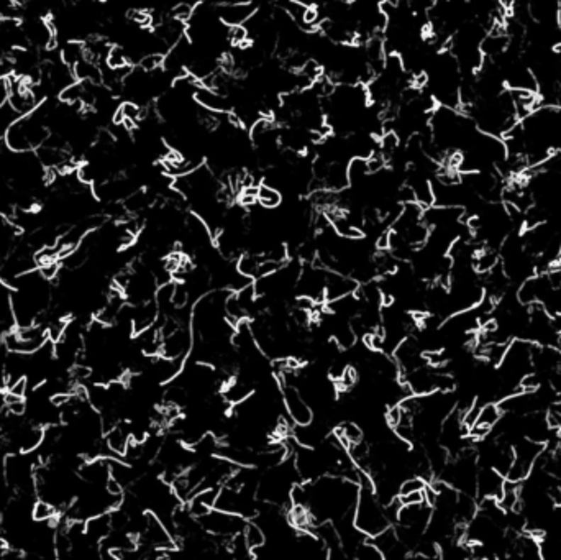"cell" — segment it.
I'll use <instances>...</instances> for the list:
<instances>
[{
	"label": "cell",
	"instance_id": "obj_25",
	"mask_svg": "<svg viewBox=\"0 0 561 560\" xmlns=\"http://www.w3.org/2000/svg\"><path fill=\"white\" fill-rule=\"evenodd\" d=\"M399 500L402 501V505L423 503V501H426V493H423V490L422 491H412V493H409V495L399 496Z\"/></svg>",
	"mask_w": 561,
	"mask_h": 560
},
{
	"label": "cell",
	"instance_id": "obj_29",
	"mask_svg": "<svg viewBox=\"0 0 561 560\" xmlns=\"http://www.w3.org/2000/svg\"><path fill=\"white\" fill-rule=\"evenodd\" d=\"M468 2H470V0H468Z\"/></svg>",
	"mask_w": 561,
	"mask_h": 560
},
{
	"label": "cell",
	"instance_id": "obj_19",
	"mask_svg": "<svg viewBox=\"0 0 561 560\" xmlns=\"http://www.w3.org/2000/svg\"><path fill=\"white\" fill-rule=\"evenodd\" d=\"M501 416H502V411H501L499 405H497V402H487V405H482L479 417L476 422L484 424V426L492 429L497 422L501 421Z\"/></svg>",
	"mask_w": 561,
	"mask_h": 560
},
{
	"label": "cell",
	"instance_id": "obj_28",
	"mask_svg": "<svg viewBox=\"0 0 561 560\" xmlns=\"http://www.w3.org/2000/svg\"><path fill=\"white\" fill-rule=\"evenodd\" d=\"M550 327L555 334H561V311L550 314Z\"/></svg>",
	"mask_w": 561,
	"mask_h": 560
},
{
	"label": "cell",
	"instance_id": "obj_10",
	"mask_svg": "<svg viewBox=\"0 0 561 560\" xmlns=\"http://www.w3.org/2000/svg\"><path fill=\"white\" fill-rule=\"evenodd\" d=\"M220 488H206V490H199L191 496V500L186 503L187 511L191 512L194 517H201L204 515H207L209 511L215 506V501H217Z\"/></svg>",
	"mask_w": 561,
	"mask_h": 560
},
{
	"label": "cell",
	"instance_id": "obj_23",
	"mask_svg": "<svg viewBox=\"0 0 561 560\" xmlns=\"http://www.w3.org/2000/svg\"><path fill=\"white\" fill-rule=\"evenodd\" d=\"M518 385H521L523 388V392H535L540 388V386H542V378H540V375L531 373V371H528V373L522 376L521 381H518Z\"/></svg>",
	"mask_w": 561,
	"mask_h": 560
},
{
	"label": "cell",
	"instance_id": "obj_6",
	"mask_svg": "<svg viewBox=\"0 0 561 560\" xmlns=\"http://www.w3.org/2000/svg\"><path fill=\"white\" fill-rule=\"evenodd\" d=\"M506 476L497 472L492 467H484L478 470V480H476V495L482 498H499L504 486Z\"/></svg>",
	"mask_w": 561,
	"mask_h": 560
},
{
	"label": "cell",
	"instance_id": "obj_21",
	"mask_svg": "<svg viewBox=\"0 0 561 560\" xmlns=\"http://www.w3.org/2000/svg\"><path fill=\"white\" fill-rule=\"evenodd\" d=\"M250 35L248 30H246L245 25H233V27L228 28V41L235 46H243L246 41H248Z\"/></svg>",
	"mask_w": 561,
	"mask_h": 560
},
{
	"label": "cell",
	"instance_id": "obj_9",
	"mask_svg": "<svg viewBox=\"0 0 561 560\" xmlns=\"http://www.w3.org/2000/svg\"><path fill=\"white\" fill-rule=\"evenodd\" d=\"M251 395H253V383L241 378V376H232V378H228L222 390V397L232 406L240 405V402L248 400Z\"/></svg>",
	"mask_w": 561,
	"mask_h": 560
},
{
	"label": "cell",
	"instance_id": "obj_18",
	"mask_svg": "<svg viewBox=\"0 0 561 560\" xmlns=\"http://www.w3.org/2000/svg\"><path fill=\"white\" fill-rule=\"evenodd\" d=\"M56 511L57 507L53 503H50V501L46 500H40L36 501L33 507H31V517H33L36 522L56 521Z\"/></svg>",
	"mask_w": 561,
	"mask_h": 560
},
{
	"label": "cell",
	"instance_id": "obj_7",
	"mask_svg": "<svg viewBox=\"0 0 561 560\" xmlns=\"http://www.w3.org/2000/svg\"><path fill=\"white\" fill-rule=\"evenodd\" d=\"M358 286L360 282L351 278L350 275H343L338 273V271L328 270L327 281H325V302L353 295Z\"/></svg>",
	"mask_w": 561,
	"mask_h": 560
},
{
	"label": "cell",
	"instance_id": "obj_20",
	"mask_svg": "<svg viewBox=\"0 0 561 560\" xmlns=\"http://www.w3.org/2000/svg\"><path fill=\"white\" fill-rule=\"evenodd\" d=\"M426 486H427L426 480L421 478V476H412V478L401 481L399 496L409 495V493H412V491H422V490H426Z\"/></svg>",
	"mask_w": 561,
	"mask_h": 560
},
{
	"label": "cell",
	"instance_id": "obj_17",
	"mask_svg": "<svg viewBox=\"0 0 561 560\" xmlns=\"http://www.w3.org/2000/svg\"><path fill=\"white\" fill-rule=\"evenodd\" d=\"M353 557L356 560H384V556H382L379 547L376 546L371 537H366L365 541L355 549Z\"/></svg>",
	"mask_w": 561,
	"mask_h": 560
},
{
	"label": "cell",
	"instance_id": "obj_13",
	"mask_svg": "<svg viewBox=\"0 0 561 560\" xmlns=\"http://www.w3.org/2000/svg\"><path fill=\"white\" fill-rule=\"evenodd\" d=\"M501 263V255L496 248L486 247L481 248L473 256V270L476 273L487 275L491 270H494Z\"/></svg>",
	"mask_w": 561,
	"mask_h": 560
},
{
	"label": "cell",
	"instance_id": "obj_11",
	"mask_svg": "<svg viewBox=\"0 0 561 560\" xmlns=\"http://www.w3.org/2000/svg\"><path fill=\"white\" fill-rule=\"evenodd\" d=\"M110 532H112L110 511L86 520V537L91 544H101L102 539H106Z\"/></svg>",
	"mask_w": 561,
	"mask_h": 560
},
{
	"label": "cell",
	"instance_id": "obj_27",
	"mask_svg": "<svg viewBox=\"0 0 561 560\" xmlns=\"http://www.w3.org/2000/svg\"><path fill=\"white\" fill-rule=\"evenodd\" d=\"M70 400H71V395H67V392H55V395L50 397V402L56 407H61V406H65Z\"/></svg>",
	"mask_w": 561,
	"mask_h": 560
},
{
	"label": "cell",
	"instance_id": "obj_4",
	"mask_svg": "<svg viewBox=\"0 0 561 560\" xmlns=\"http://www.w3.org/2000/svg\"><path fill=\"white\" fill-rule=\"evenodd\" d=\"M513 449V460L511 468L506 475L507 480L512 481H523L531 476L533 465L537 462L538 455L545 450L543 442L532 441V439H522L521 442H516Z\"/></svg>",
	"mask_w": 561,
	"mask_h": 560
},
{
	"label": "cell",
	"instance_id": "obj_15",
	"mask_svg": "<svg viewBox=\"0 0 561 560\" xmlns=\"http://www.w3.org/2000/svg\"><path fill=\"white\" fill-rule=\"evenodd\" d=\"M258 202L261 204V207L263 209H276L281 206L282 202V194L279 190H276V187H272L270 185H261L258 186Z\"/></svg>",
	"mask_w": 561,
	"mask_h": 560
},
{
	"label": "cell",
	"instance_id": "obj_16",
	"mask_svg": "<svg viewBox=\"0 0 561 560\" xmlns=\"http://www.w3.org/2000/svg\"><path fill=\"white\" fill-rule=\"evenodd\" d=\"M243 536L246 539V544H248V547L251 551H255V549H258L266 544V534L263 531V527H261L258 522L255 521H248L246 522L245 529H243Z\"/></svg>",
	"mask_w": 561,
	"mask_h": 560
},
{
	"label": "cell",
	"instance_id": "obj_5",
	"mask_svg": "<svg viewBox=\"0 0 561 560\" xmlns=\"http://www.w3.org/2000/svg\"><path fill=\"white\" fill-rule=\"evenodd\" d=\"M282 392V405L289 419L294 424H309L313 419V411L309 402L304 400L296 385H279Z\"/></svg>",
	"mask_w": 561,
	"mask_h": 560
},
{
	"label": "cell",
	"instance_id": "obj_1",
	"mask_svg": "<svg viewBox=\"0 0 561 560\" xmlns=\"http://www.w3.org/2000/svg\"><path fill=\"white\" fill-rule=\"evenodd\" d=\"M51 135L40 106L33 112L20 115L5 132L4 141L13 151H36Z\"/></svg>",
	"mask_w": 561,
	"mask_h": 560
},
{
	"label": "cell",
	"instance_id": "obj_22",
	"mask_svg": "<svg viewBox=\"0 0 561 560\" xmlns=\"http://www.w3.org/2000/svg\"><path fill=\"white\" fill-rule=\"evenodd\" d=\"M550 429H561V400L555 401L553 405H550V410L545 416Z\"/></svg>",
	"mask_w": 561,
	"mask_h": 560
},
{
	"label": "cell",
	"instance_id": "obj_24",
	"mask_svg": "<svg viewBox=\"0 0 561 560\" xmlns=\"http://www.w3.org/2000/svg\"><path fill=\"white\" fill-rule=\"evenodd\" d=\"M194 15V7L192 4L189 2H179L174 5V9H172V17L181 20V22H189V20L192 18Z\"/></svg>",
	"mask_w": 561,
	"mask_h": 560
},
{
	"label": "cell",
	"instance_id": "obj_14",
	"mask_svg": "<svg viewBox=\"0 0 561 560\" xmlns=\"http://www.w3.org/2000/svg\"><path fill=\"white\" fill-rule=\"evenodd\" d=\"M476 512H478V503H476L474 496L458 493V500H456V506H455V521L468 525V522L476 516Z\"/></svg>",
	"mask_w": 561,
	"mask_h": 560
},
{
	"label": "cell",
	"instance_id": "obj_3",
	"mask_svg": "<svg viewBox=\"0 0 561 560\" xmlns=\"http://www.w3.org/2000/svg\"><path fill=\"white\" fill-rule=\"evenodd\" d=\"M197 521L209 536L220 537V539L233 537L237 536V534L243 532L246 522H248V520H245L243 516L217 510V507H212L207 515L201 516Z\"/></svg>",
	"mask_w": 561,
	"mask_h": 560
},
{
	"label": "cell",
	"instance_id": "obj_12",
	"mask_svg": "<svg viewBox=\"0 0 561 560\" xmlns=\"http://www.w3.org/2000/svg\"><path fill=\"white\" fill-rule=\"evenodd\" d=\"M128 442H130V429L117 424V426H113L110 431H107L106 447L110 450V454H112L113 457H123Z\"/></svg>",
	"mask_w": 561,
	"mask_h": 560
},
{
	"label": "cell",
	"instance_id": "obj_26",
	"mask_svg": "<svg viewBox=\"0 0 561 560\" xmlns=\"http://www.w3.org/2000/svg\"><path fill=\"white\" fill-rule=\"evenodd\" d=\"M27 388H28V378H25V376H22V378H18L7 390H9V392H12V395H15V396L25 397V392H27Z\"/></svg>",
	"mask_w": 561,
	"mask_h": 560
},
{
	"label": "cell",
	"instance_id": "obj_2",
	"mask_svg": "<svg viewBox=\"0 0 561 560\" xmlns=\"http://www.w3.org/2000/svg\"><path fill=\"white\" fill-rule=\"evenodd\" d=\"M353 522L366 537H374L391 526L384 515V507L374 493V483L360 486Z\"/></svg>",
	"mask_w": 561,
	"mask_h": 560
},
{
	"label": "cell",
	"instance_id": "obj_8",
	"mask_svg": "<svg viewBox=\"0 0 561 560\" xmlns=\"http://www.w3.org/2000/svg\"><path fill=\"white\" fill-rule=\"evenodd\" d=\"M255 12L256 9L251 2H230L220 7L218 15L225 25L233 27V25H243Z\"/></svg>",
	"mask_w": 561,
	"mask_h": 560
}]
</instances>
